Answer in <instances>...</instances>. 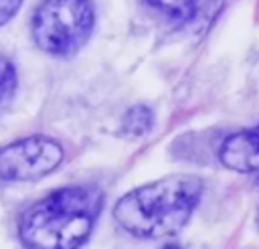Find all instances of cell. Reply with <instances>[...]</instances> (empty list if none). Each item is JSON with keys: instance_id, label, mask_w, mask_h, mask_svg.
I'll return each instance as SVG.
<instances>
[{"instance_id": "obj_1", "label": "cell", "mask_w": 259, "mask_h": 249, "mask_svg": "<svg viewBox=\"0 0 259 249\" xmlns=\"http://www.w3.org/2000/svg\"><path fill=\"white\" fill-rule=\"evenodd\" d=\"M202 196V180L174 174L123 194L113 206L117 225L144 239L176 235Z\"/></svg>"}, {"instance_id": "obj_2", "label": "cell", "mask_w": 259, "mask_h": 249, "mask_svg": "<svg viewBox=\"0 0 259 249\" xmlns=\"http://www.w3.org/2000/svg\"><path fill=\"white\" fill-rule=\"evenodd\" d=\"M97 186H65L34 202L20 221L26 249H79L101 211Z\"/></svg>"}, {"instance_id": "obj_3", "label": "cell", "mask_w": 259, "mask_h": 249, "mask_svg": "<svg viewBox=\"0 0 259 249\" xmlns=\"http://www.w3.org/2000/svg\"><path fill=\"white\" fill-rule=\"evenodd\" d=\"M91 0H40L32 16V38L51 55H73L93 28Z\"/></svg>"}, {"instance_id": "obj_4", "label": "cell", "mask_w": 259, "mask_h": 249, "mask_svg": "<svg viewBox=\"0 0 259 249\" xmlns=\"http://www.w3.org/2000/svg\"><path fill=\"white\" fill-rule=\"evenodd\" d=\"M63 162V148L47 136H30L0 148L2 180H38Z\"/></svg>"}, {"instance_id": "obj_5", "label": "cell", "mask_w": 259, "mask_h": 249, "mask_svg": "<svg viewBox=\"0 0 259 249\" xmlns=\"http://www.w3.org/2000/svg\"><path fill=\"white\" fill-rule=\"evenodd\" d=\"M219 158L235 172H259V126L229 136L221 146Z\"/></svg>"}, {"instance_id": "obj_6", "label": "cell", "mask_w": 259, "mask_h": 249, "mask_svg": "<svg viewBox=\"0 0 259 249\" xmlns=\"http://www.w3.org/2000/svg\"><path fill=\"white\" fill-rule=\"evenodd\" d=\"M152 119L154 117H152L150 107L136 105V107H132L125 113V117H123V130L130 136H142V134H146L152 128Z\"/></svg>"}, {"instance_id": "obj_7", "label": "cell", "mask_w": 259, "mask_h": 249, "mask_svg": "<svg viewBox=\"0 0 259 249\" xmlns=\"http://www.w3.org/2000/svg\"><path fill=\"white\" fill-rule=\"evenodd\" d=\"M16 89V71L12 63L0 55V105H4Z\"/></svg>"}, {"instance_id": "obj_8", "label": "cell", "mask_w": 259, "mask_h": 249, "mask_svg": "<svg viewBox=\"0 0 259 249\" xmlns=\"http://www.w3.org/2000/svg\"><path fill=\"white\" fill-rule=\"evenodd\" d=\"M154 8H158L160 12L174 16V18H186L188 14H192L194 10V2L196 0H148Z\"/></svg>"}, {"instance_id": "obj_9", "label": "cell", "mask_w": 259, "mask_h": 249, "mask_svg": "<svg viewBox=\"0 0 259 249\" xmlns=\"http://www.w3.org/2000/svg\"><path fill=\"white\" fill-rule=\"evenodd\" d=\"M24 0H0V26H4L20 8Z\"/></svg>"}, {"instance_id": "obj_10", "label": "cell", "mask_w": 259, "mask_h": 249, "mask_svg": "<svg viewBox=\"0 0 259 249\" xmlns=\"http://www.w3.org/2000/svg\"><path fill=\"white\" fill-rule=\"evenodd\" d=\"M162 249H182V247L176 245V243H170V245H166V247H162Z\"/></svg>"}]
</instances>
